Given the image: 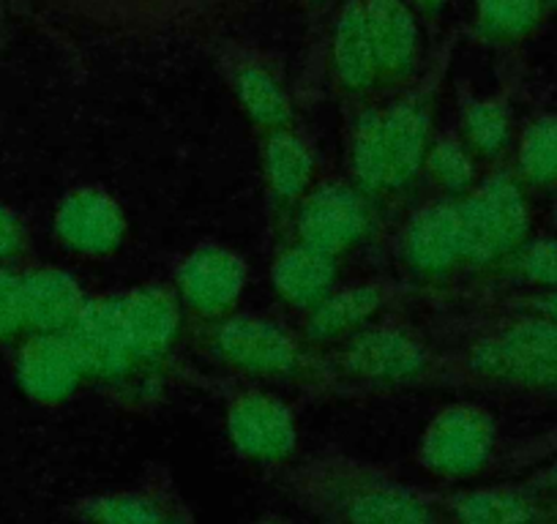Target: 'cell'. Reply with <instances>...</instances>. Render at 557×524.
Segmentation results:
<instances>
[{"mask_svg":"<svg viewBox=\"0 0 557 524\" xmlns=\"http://www.w3.org/2000/svg\"><path fill=\"white\" fill-rule=\"evenodd\" d=\"M369 211L361 191L342 184H325L304 200L298 216V244L336 257L367 233Z\"/></svg>","mask_w":557,"mask_h":524,"instance_id":"cell-1","label":"cell"},{"mask_svg":"<svg viewBox=\"0 0 557 524\" xmlns=\"http://www.w3.org/2000/svg\"><path fill=\"white\" fill-rule=\"evenodd\" d=\"M216 347L230 366L249 374H290L301 366V347L271 320L235 317L222 325Z\"/></svg>","mask_w":557,"mask_h":524,"instance_id":"cell-2","label":"cell"},{"mask_svg":"<svg viewBox=\"0 0 557 524\" xmlns=\"http://www.w3.org/2000/svg\"><path fill=\"white\" fill-rule=\"evenodd\" d=\"M347 372L374 383H401L426 369L424 345L401 328H363L345 350Z\"/></svg>","mask_w":557,"mask_h":524,"instance_id":"cell-3","label":"cell"},{"mask_svg":"<svg viewBox=\"0 0 557 524\" xmlns=\"http://www.w3.org/2000/svg\"><path fill=\"white\" fill-rule=\"evenodd\" d=\"M490 419L475 408H451L432 424L426 435V462L446 475L473 473L492 451Z\"/></svg>","mask_w":557,"mask_h":524,"instance_id":"cell-4","label":"cell"},{"mask_svg":"<svg viewBox=\"0 0 557 524\" xmlns=\"http://www.w3.org/2000/svg\"><path fill=\"white\" fill-rule=\"evenodd\" d=\"M178 287L191 309L216 317L238 301L244 287V265L230 251L206 246L181 265Z\"/></svg>","mask_w":557,"mask_h":524,"instance_id":"cell-5","label":"cell"},{"mask_svg":"<svg viewBox=\"0 0 557 524\" xmlns=\"http://www.w3.org/2000/svg\"><path fill=\"white\" fill-rule=\"evenodd\" d=\"M83 374V363L63 334H34L17 355L20 383L41 402L69 397Z\"/></svg>","mask_w":557,"mask_h":524,"instance_id":"cell-6","label":"cell"},{"mask_svg":"<svg viewBox=\"0 0 557 524\" xmlns=\"http://www.w3.org/2000/svg\"><path fill=\"white\" fill-rule=\"evenodd\" d=\"M405 254L412 269L424 274H441L465 260L459 202H435L418 211L407 227Z\"/></svg>","mask_w":557,"mask_h":524,"instance_id":"cell-7","label":"cell"},{"mask_svg":"<svg viewBox=\"0 0 557 524\" xmlns=\"http://www.w3.org/2000/svg\"><path fill=\"white\" fill-rule=\"evenodd\" d=\"M383 146L388 189L412 184L430 157V115L418 101H399L383 115Z\"/></svg>","mask_w":557,"mask_h":524,"instance_id":"cell-8","label":"cell"},{"mask_svg":"<svg viewBox=\"0 0 557 524\" xmlns=\"http://www.w3.org/2000/svg\"><path fill=\"white\" fill-rule=\"evenodd\" d=\"M25 314L34 334H66L85 307L77 282L55 269H36L23 274Z\"/></svg>","mask_w":557,"mask_h":524,"instance_id":"cell-9","label":"cell"},{"mask_svg":"<svg viewBox=\"0 0 557 524\" xmlns=\"http://www.w3.org/2000/svg\"><path fill=\"white\" fill-rule=\"evenodd\" d=\"M230 432L240 451L255 459H276L293 446V421L276 399L249 394L230 413Z\"/></svg>","mask_w":557,"mask_h":524,"instance_id":"cell-10","label":"cell"},{"mask_svg":"<svg viewBox=\"0 0 557 524\" xmlns=\"http://www.w3.org/2000/svg\"><path fill=\"white\" fill-rule=\"evenodd\" d=\"M336 257L323 254L307 244H296L282 251L273 269L278 296L290 301L293 307L309 309L325 301L334 292L336 279Z\"/></svg>","mask_w":557,"mask_h":524,"instance_id":"cell-11","label":"cell"},{"mask_svg":"<svg viewBox=\"0 0 557 524\" xmlns=\"http://www.w3.org/2000/svg\"><path fill=\"white\" fill-rule=\"evenodd\" d=\"M121 213L99 191H77L58 211V235L77 251H107L121 238Z\"/></svg>","mask_w":557,"mask_h":524,"instance_id":"cell-12","label":"cell"},{"mask_svg":"<svg viewBox=\"0 0 557 524\" xmlns=\"http://www.w3.org/2000/svg\"><path fill=\"white\" fill-rule=\"evenodd\" d=\"M117 303H121L123 325H126L134 355L148 358L168 350L178 330V307H175L173 296L151 287V290H139Z\"/></svg>","mask_w":557,"mask_h":524,"instance_id":"cell-13","label":"cell"},{"mask_svg":"<svg viewBox=\"0 0 557 524\" xmlns=\"http://www.w3.org/2000/svg\"><path fill=\"white\" fill-rule=\"evenodd\" d=\"M470 366L484 377L500 379V383L528 385V388H552L557 385V366L546 363L519 347L508 345L500 336L481 341L470 350Z\"/></svg>","mask_w":557,"mask_h":524,"instance_id":"cell-14","label":"cell"},{"mask_svg":"<svg viewBox=\"0 0 557 524\" xmlns=\"http://www.w3.org/2000/svg\"><path fill=\"white\" fill-rule=\"evenodd\" d=\"M350 524H435V513L421 497L394 484L358 489L345 506Z\"/></svg>","mask_w":557,"mask_h":524,"instance_id":"cell-15","label":"cell"},{"mask_svg":"<svg viewBox=\"0 0 557 524\" xmlns=\"http://www.w3.org/2000/svg\"><path fill=\"white\" fill-rule=\"evenodd\" d=\"M314 173V159L296 135L278 128L265 142V180L273 197L282 202H296L307 195Z\"/></svg>","mask_w":557,"mask_h":524,"instance_id":"cell-16","label":"cell"},{"mask_svg":"<svg viewBox=\"0 0 557 524\" xmlns=\"http://www.w3.org/2000/svg\"><path fill=\"white\" fill-rule=\"evenodd\" d=\"M380 301H383V296L372 285L331 292L320 307L309 312V334L323 341L342 339V336L363 330L361 325H369V317L377 312Z\"/></svg>","mask_w":557,"mask_h":524,"instance_id":"cell-17","label":"cell"},{"mask_svg":"<svg viewBox=\"0 0 557 524\" xmlns=\"http://www.w3.org/2000/svg\"><path fill=\"white\" fill-rule=\"evenodd\" d=\"M374 63L383 68H405L416 50V28L399 0H372L367 9Z\"/></svg>","mask_w":557,"mask_h":524,"instance_id":"cell-18","label":"cell"},{"mask_svg":"<svg viewBox=\"0 0 557 524\" xmlns=\"http://www.w3.org/2000/svg\"><path fill=\"white\" fill-rule=\"evenodd\" d=\"M475 195L481 197L492 224H495L503 251L522 244L524 233H528V205H524L519 186L508 175H495Z\"/></svg>","mask_w":557,"mask_h":524,"instance_id":"cell-19","label":"cell"},{"mask_svg":"<svg viewBox=\"0 0 557 524\" xmlns=\"http://www.w3.org/2000/svg\"><path fill=\"white\" fill-rule=\"evenodd\" d=\"M352 175H356L361 195H374V191L388 189V164H385L383 146V115L369 112L358 121L352 132Z\"/></svg>","mask_w":557,"mask_h":524,"instance_id":"cell-20","label":"cell"},{"mask_svg":"<svg viewBox=\"0 0 557 524\" xmlns=\"http://www.w3.org/2000/svg\"><path fill=\"white\" fill-rule=\"evenodd\" d=\"M454 511L462 524H530L535 516L530 500L506 489L470 491L459 497Z\"/></svg>","mask_w":557,"mask_h":524,"instance_id":"cell-21","label":"cell"},{"mask_svg":"<svg viewBox=\"0 0 557 524\" xmlns=\"http://www.w3.org/2000/svg\"><path fill=\"white\" fill-rule=\"evenodd\" d=\"M336 63H339L342 79L350 85L369 83L374 72V50L367 28V12L352 9L342 17L339 39H336Z\"/></svg>","mask_w":557,"mask_h":524,"instance_id":"cell-22","label":"cell"},{"mask_svg":"<svg viewBox=\"0 0 557 524\" xmlns=\"http://www.w3.org/2000/svg\"><path fill=\"white\" fill-rule=\"evenodd\" d=\"M238 93L249 115L262 126H273V132L285 126L287 121V99L285 90L278 88L276 79L268 77L260 68L240 72Z\"/></svg>","mask_w":557,"mask_h":524,"instance_id":"cell-23","label":"cell"},{"mask_svg":"<svg viewBox=\"0 0 557 524\" xmlns=\"http://www.w3.org/2000/svg\"><path fill=\"white\" fill-rule=\"evenodd\" d=\"M426 170H430L432 180L441 186L446 195H468L475 178V162L465 146L454 140H441L437 146L430 148L426 157Z\"/></svg>","mask_w":557,"mask_h":524,"instance_id":"cell-24","label":"cell"},{"mask_svg":"<svg viewBox=\"0 0 557 524\" xmlns=\"http://www.w3.org/2000/svg\"><path fill=\"white\" fill-rule=\"evenodd\" d=\"M522 170L530 180H557V117H544L528 128L522 140Z\"/></svg>","mask_w":557,"mask_h":524,"instance_id":"cell-25","label":"cell"},{"mask_svg":"<svg viewBox=\"0 0 557 524\" xmlns=\"http://www.w3.org/2000/svg\"><path fill=\"white\" fill-rule=\"evenodd\" d=\"M85 516L96 524H168L164 511L146 495H112L94 500Z\"/></svg>","mask_w":557,"mask_h":524,"instance_id":"cell-26","label":"cell"},{"mask_svg":"<svg viewBox=\"0 0 557 524\" xmlns=\"http://www.w3.org/2000/svg\"><path fill=\"white\" fill-rule=\"evenodd\" d=\"M500 339H506L508 345L519 347V350L530 352V355L541 358L546 363H555L557 366V323L546 317H533V320H517L508 328H503Z\"/></svg>","mask_w":557,"mask_h":524,"instance_id":"cell-27","label":"cell"},{"mask_svg":"<svg viewBox=\"0 0 557 524\" xmlns=\"http://www.w3.org/2000/svg\"><path fill=\"white\" fill-rule=\"evenodd\" d=\"M465 128H468L473 151H481L486 153V157H492V153H497L503 146H506V137H508L506 110L497 104H475L473 110L468 112Z\"/></svg>","mask_w":557,"mask_h":524,"instance_id":"cell-28","label":"cell"},{"mask_svg":"<svg viewBox=\"0 0 557 524\" xmlns=\"http://www.w3.org/2000/svg\"><path fill=\"white\" fill-rule=\"evenodd\" d=\"M23 330H28L23 274L0 265V341H12Z\"/></svg>","mask_w":557,"mask_h":524,"instance_id":"cell-29","label":"cell"},{"mask_svg":"<svg viewBox=\"0 0 557 524\" xmlns=\"http://www.w3.org/2000/svg\"><path fill=\"white\" fill-rule=\"evenodd\" d=\"M481 17L497 34H522L539 17V0H481Z\"/></svg>","mask_w":557,"mask_h":524,"instance_id":"cell-30","label":"cell"},{"mask_svg":"<svg viewBox=\"0 0 557 524\" xmlns=\"http://www.w3.org/2000/svg\"><path fill=\"white\" fill-rule=\"evenodd\" d=\"M524 274L541 285L557 287V240H539L522 257Z\"/></svg>","mask_w":557,"mask_h":524,"instance_id":"cell-31","label":"cell"},{"mask_svg":"<svg viewBox=\"0 0 557 524\" xmlns=\"http://www.w3.org/2000/svg\"><path fill=\"white\" fill-rule=\"evenodd\" d=\"M25 229L23 222L0 202V262H9L23 254Z\"/></svg>","mask_w":557,"mask_h":524,"instance_id":"cell-32","label":"cell"},{"mask_svg":"<svg viewBox=\"0 0 557 524\" xmlns=\"http://www.w3.org/2000/svg\"><path fill=\"white\" fill-rule=\"evenodd\" d=\"M535 309H539L541 317L555 320L557 323V290L549 292V296H541L539 301H535Z\"/></svg>","mask_w":557,"mask_h":524,"instance_id":"cell-33","label":"cell"}]
</instances>
